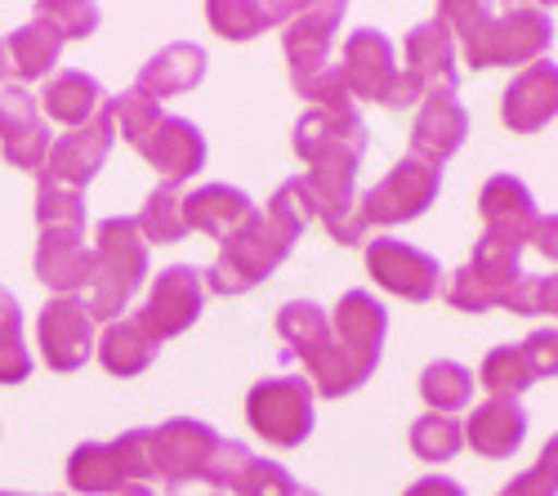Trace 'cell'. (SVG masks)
<instances>
[{
	"label": "cell",
	"instance_id": "obj_1",
	"mask_svg": "<svg viewBox=\"0 0 558 496\" xmlns=\"http://www.w3.org/2000/svg\"><path fill=\"white\" fill-rule=\"evenodd\" d=\"M295 153L308 166L304 184L313 193L317 219L340 246L362 242L366 233L357 229V166L366 153V125L357 108L349 112H327V108H308L295 121Z\"/></svg>",
	"mask_w": 558,
	"mask_h": 496
},
{
	"label": "cell",
	"instance_id": "obj_2",
	"mask_svg": "<svg viewBox=\"0 0 558 496\" xmlns=\"http://www.w3.org/2000/svg\"><path fill=\"white\" fill-rule=\"evenodd\" d=\"M447 23L451 40L470 68H514V63H541L554 40V19L541 5H514V10H492L470 5V0H447L434 14Z\"/></svg>",
	"mask_w": 558,
	"mask_h": 496
},
{
	"label": "cell",
	"instance_id": "obj_3",
	"mask_svg": "<svg viewBox=\"0 0 558 496\" xmlns=\"http://www.w3.org/2000/svg\"><path fill=\"white\" fill-rule=\"evenodd\" d=\"M527 242H514V238H496V233H483L474 255L464 259L456 274L447 278V304L451 309H464V313H487V309H509L519 318H532V291H536V278L519 268V255H523Z\"/></svg>",
	"mask_w": 558,
	"mask_h": 496
},
{
	"label": "cell",
	"instance_id": "obj_4",
	"mask_svg": "<svg viewBox=\"0 0 558 496\" xmlns=\"http://www.w3.org/2000/svg\"><path fill=\"white\" fill-rule=\"evenodd\" d=\"M277 331L291 344V358L304 363V380L313 385V394L322 398H344L357 385L371 380V372L357 363V358L336 340L331 331V313L313 304V300H291L277 309Z\"/></svg>",
	"mask_w": 558,
	"mask_h": 496
},
{
	"label": "cell",
	"instance_id": "obj_5",
	"mask_svg": "<svg viewBox=\"0 0 558 496\" xmlns=\"http://www.w3.org/2000/svg\"><path fill=\"white\" fill-rule=\"evenodd\" d=\"M148 278V242L138 233L134 215H108L95 229V251H89V287L85 309L89 318L117 323L134 291Z\"/></svg>",
	"mask_w": 558,
	"mask_h": 496
},
{
	"label": "cell",
	"instance_id": "obj_6",
	"mask_svg": "<svg viewBox=\"0 0 558 496\" xmlns=\"http://www.w3.org/2000/svg\"><path fill=\"white\" fill-rule=\"evenodd\" d=\"M291 246H295V233H287L277 219L255 210L242 229H232L223 238L215 264L202 274L206 291H215V295H246L251 287L272 278V268L291 255Z\"/></svg>",
	"mask_w": 558,
	"mask_h": 496
},
{
	"label": "cell",
	"instance_id": "obj_7",
	"mask_svg": "<svg viewBox=\"0 0 558 496\" xmlns=\"http://www.w3.org/2000/svg\"><path fill=\"white\" fill-rule=\"evenodd\" d=\"M99 27V10L81 5V0H50V5H36L32 19L5 40L14 76L23 81H50L59 50L68 40H85Z\"/></svg>",
	"mask_w": 558,
	"mask_h": 496
},
{
	"label": "cell",
	"instance_id": "obj_8",
	"mask_svg": "<svg viewBox=\"0 0 558 496\" xmlns=\"http://www.w3.org/2000/svg\"><path fill=\"white\" fill-rule=\"evenodd\" d=\"M157 479L153 430H125L112 443H81L68 457V483L85 496H112L130 483Z\"/></svg>",
	"mask_w": 558,
	"mask_h": 496
},
{
	"label": "cell",
	"instance_id": "obj_9",
	"mask_svg": "<svg viewBox=\"0 0 558 496\" xmlns=\"http://www.w3.org/2000/svg\"><path fill=\"white\" fill-rule=\"evenodd\" d=\"M313 385L304 376H272L251 385L246 421L272 447H300L313 434Z\"/></svg>",
	"mask_w": 558,
	"mask_h": 496
},
{
	"label": "cell",
	"instance_id": "obj_10",
	"mask_svg": "<svg viewBox=\"0 0 558 496\" xmlns=\"http://www.w3.org/2000/svg\"><path fill=\"white\" fill-rule=\"evenodd\" d=\"M438 189H442V174L434 166L415 161V157H402L376 189L357 197V229L366 233L371 223H376V229H393V223H407L415 215H425L434 206Z\"/></svg>",
	"mask_w": 558,
	"mask_h": 496
},
{
	"label": "cell",
	"instance_id": "obj_11",
	"mask_svg": "<svg viewBox=\"0 0 558 496\" xmlns=\"http://www.w3.org/2000/svg\"><path fill=\"white\" fill-rule=\"evenodd\" d=\"M344 23V5H300L282 32V50H287V68H291V85L295 95L308 99L313 85L322 76H331V40L336 27Z\"/></svg>",
	"mask_w": 558,
	"mask_h": 496
},
{
	"label": "cell",
	"instance_id": "obj_12",
	"mask_svg": "<svg viewBox=\"0 0 558 496\" xmlns=\"http://www.w3.org/2000/svg\"><path fill=\"white\" fill-rule=\"evenodd\" d=\"M336 72H340L353 104L362 99V104H380V108L393 104V89H398V76H402V68L393 59V40L376 27H357L344 40Z\"/></svg>",
	"mask_w": 558,
	"mask_h": 496
},
{
	"label": "cell",
	"instance_id": "obj_13",
	"mask_svg": "<svg viewBox=\"0 0 558 496\" xmlns=\"http://www.w3.org/2000/svg\"><path fill=\"white\" fill-rule=\"evenodd\" d=\"M112 140H117V125H112V112L104 104L95 121H85L81 130H68L63 140L50 148V157H45V166L36 174V184H59V189L85 193L89 179L104 170V161L112 153Z\"/></svg>",
	"mask_w": 558,
	"mask_h": 496
},
{
	"label": "cell",
	"instance_id": "obj_14",
	"mask_svg": "<svg viewBox=\"0 0 558 496\" xmlns=\"http://www.w3.org/2000/svg\"><path fill=\"white\" fill-rule=\"evenodd\" d=\"M202 304H206V278H202V268L193 264H170L157 274L144 309L134 313L138 323H144L157 340H174L183 336L197 318H202Z\"/></svg>",
	"mask_w": 558,
	"mask_h": 496
},
{
	"label": "cell",
	"instance_id": "obj_15",
	"mask_svg": "<svg viewBox=\"0 0 558 496\" xmlns=\"http://www.w3.org/2000/svg\"><path fill=\"white\" fill-rule=\"evenodd\" d=\"M366 274L376 278L385 291L411 300V304H425L442 291V264L411 246V242H398V238H371L366 246Z\"/></svg>",
	"mask_w": 558,
	"mask_h": 496
},
{
	"label": "cell",
	"instance_id": "obj_16",
	"mask_svg": "<svg viewBox=\"0 0 558 496\" xmlns=\"http://www.w3.org/2000/svg\"><path fill=\"white\" fill-rule=\"evenodd\" d=\"M36 344L50 372H81L95 353V318H89L85 300L76 295H54L40 309L36 323Z\"/></svg>",
	"mask_w": 558,
	"mask_h": 496
},
{
	"label": "cell",
	"instance_id": "obj_17",
	"mask_svg": "<svg viewBox=\"0 0 558 496\" xmlns=\"http://www.w3.org/2000/svg\"><path fill=\"white\" fill-rule=\"evenodd\" d=\"M219 447V434L206 421L193 416H174L153 430V452H157V479L166 487L183 483H206V465Z\"/></svg>",
	"mask_w": 558,
	"mask_h": 496
},
{
	"label": "cell",
	"instance_id": "obj_18",
	"mask_svg": "<svg viewBox=\"0 0 558 496\" xmlns=\"http://www.w3.org/2000/svg\"><path fill=\"white\" fill-rule=\"evenodd\" d=\"M50 125L40 117V104L32 89L23 85H5L0 89V153L10 166L40 174L45 157H50Z\"/></svg>",
	"mask_w": 558,
	"mask_h": 496
},
{
	"label": "cell",
	"instance_id": "obj_19",
	"mask_svg": "<svg viewBox=\"0 0 558 496\" xmlns=\"http://www.w3.org/2000/svg\"><path fill=\"white\" fill-rule=\"evenodd\" d=\"M134 153L161 174V184L179 189L183 179H193L206 166V134L189 117H166L161 112L157 125L134 144Z\"/></svg>",
	"mask_w": 558,
	"mask_h": 496
},
{
	"label": "cell",
	"instance_id": "obj_20",
	"mask_svg": "<svg viewBox=\"0 0 558 496\" xmlns=\"http://www.w3.org/2000/svg\"><path fill=\"white\" fill-rule=\"evenodd\" d=\"M464 134H470V112L456 99V89H434V95L421 99L411 121V157L425 166H442L447 157L460 153Z\"/></svg>",
	"mask_w": 558,
	"mask_h": 496
},
{
	"label": "cell",
	"instance_id": "obj_21",
	"mask_svg": "<svg viewBox=\"0 0 558 496\" xmlns=\"http://www.w3.org/2000/svg\"><path fill=\"white\" fill-rule=\"evenodd\" d=\"M402 76L421 89V95H434V89H456L460 85V68H456V40L447 32V23L429 19L421 27L407 32V45H402Z\"/></svg>",
	"mask_w": 558,
	"mask_h": 496
},
{
	"label": "cell",
	"instance_id": "obj_22",
	"mask_svg": "<svg viewBox=\"0 0 558 496\" xmlns=\"http://www.w3.org/2000/svg\"><path fill=\"white\" fill-rule=\"evenodd\" d=\"M558 117V63H532L523 68L509 89L500 95V121L514 134H536Z\"/></svg>",
	"mask_w": 558,
	"mask_h": 496
},
{
	"label": "cell",
	"instance_id": "obj_23",
	"mask_svg": "<svg viewBox=\"0 0 558 496\" xmlns=\"http://www.w3.org/2000/svg\"><path fill=\"white\" fill-rule=\"evenodd\" d=\"M478 210H483V233L514 238V242H532L536 223H541L536 197L527 193V184H523V179H514V174H492L483 184Z\"/></svg>",
	"mask_w": 558,
	"mask_h": 496
},
{
	"label": "cell",
	"instance_id": "obj_24",
	"mask_svg": "<svg viewBox=\"0 0 558 496\" xmlns=\"http://www.w3.org/2000/svg\"><path fill=\"white\" fill-rule=\"evenodd\" d=\"M331 331L366 372H376L385 336H389V313H385L380 300H371V291H344V300L336 304Z\"/></svg>",
	"mask_w": 558,
	"mask_h": 496
},
{
	"label": "cell",
	"instance_id": "obj_25",
	"mask_svg": "<svg viewBox=\"0 0 558 496\" xmlns=\"http://www.w3.org/2000/svg\"><path fill=\"white\" fill-rule=\"evenodd\" d=\"M36 278L59 291V295H76L89 287V246H85V229H40L36 242Z\"/></svg>",
	"mask_w": 558,
	"mask_h": 496
},
{
	"label": "cell",
	"instance_id": "obj_26",
	"mask_svg": "<svg viewBox=\"0 0 558 496\" xmlns=\"http://www.w3.org/2000/svg\"><path fill=\"white\" fill-rule=\"evenodd\" d=\"M523 438H527V412H523L519 398H487L470 416V425H464V443L487 461L514 457L523 447Z\"/></svg>",
	"mask_w": 558,
	"mask_h": 496
},
{
	"label": "cell",
	"instance_id": "obj_27",
	"mask_svg": "<svg viewBox=\"0 0 558 496\" xmlns=\"http://www.w3.org/2000/svg\"><path fill=\"white\" fill-rule=\"evenodd\" d=\"M202 76H206V50L193 45V40H174V45H166V50H157L144 63L134 89L138 95H148L153 104H161L170 95H183V89L202 85Z\"/></svg>",
	"mask_w": 558,
	"mask_h": 496
},
{
	"label": "cell",
	"instance_id": "obj_28",
	"mask_svg": "<svg viewBox=\"0 0 558 496\" xmlns=\"http://www.w3.org/2000/svg\"><path fill=\"white\" fill-rule=\"evenodd\" d=\"M255 215V202L232 189V184H202L183 197V219H189V229L197 233H210V238H228L232 229H242V223Z\"/></svg>",
	"mask_w": 558,
	"mask_h": 496
},
{
	"label": "cell",
	"instance_id": "obj_29",
	"mask_svg": "<svg viewBox=\"0 0 558 496\" xmlns=\"http://www.w3.org/2000/svg\"><path fill=\"white\" fill-rule=\"evenodd\" d=\"M157 349H161V340L138 318H117V323L104 327L95 353H99V363H104L108 376L130 380V376H144L157 363Z\"/></svg>",
	"mask_w": 558,
	"mask_h": 496
},
{
	"label": "cell",
	"instance_id": "obj_30",
	"mask_svg": "<svg viewBox=\"0 0 558 496\" xmlns=\"http://www.w3.org/2000/svg\"><path fill=\"white\" fill-rule=\"evenodd\" d=\"M36 104H40V112H50V121H59L68 130H81L85 121L99 117L108 95L89 72H54L50 81H45V95Z\"/></svg>",
	"mask_w": 558,
	"mask_h": 496
},
{
	"label": "cell",
	"instance_id": "obj_31",
	"mask_svg": "<svg viewBox=\"0 0 558 496\" xmlns=\"http://www.w3.org/2000/svg\"><path fill=\"white\" fill-rule=\"evenodd\" d=\"M295 10L300 5H291V0H210L206 19L223 40H251L277 23H291Z\"/></svg>",
	"mask_w": 558,
	"mask_h": 496
},
{
	"label": "cell",
	"instance_id": "obj_32",
	"mask_svg": "<svg viewBox=\"0 0 558 496\" xmlns=\"http://www.w3.org/2000/svg\"><path fill=\"white\" fill-rule=\"evenodd\" d=\"M421 398L429 402V412H438V416H451L460 408H470V398H474V372L451 363V358H438V363H429L421 372Z\"/></svg>",
	"mask_w": 558,
	"mask_h": 496
},
{
	"label": "cell",
	"instance_id": "obj_33",
	"mask_svg": "<svg viewBox=\"0 0 558 496\" xmlns=\"http://www.w3.org/2000/svg\"><path fill=\"white\" fill-rule=\"evenodd\" d=\"M134 223H138V233H144V242H157V246L183 242V238H189V219H183L179 189H170V184L153 189L148 202H144V210L134 215Z\"/></svg>",
	"mask_w": 558,
	"mask_h": 496
},
{
	"label": "cell",
	"instance_id": "obj_34",
	"mask_svg": "<svg viewBox=\"0 0 558 496\" xmlns=\"http://www.w3.org/2000/svg\"><path fill=\"white\" fill-rule=\"evenodd\" d=\"M32 376V349L23 344V309L0 287V385H23Z\"/></svg>",
	"mask_w": 558,
	"mask_h": 496
},
{
	"label": "cell",
	"instance_id": "obj_35",
	"mask_svg": "<svg viewBox=\"0 0 558 496\" xmlns=\"http://www.w3.org/2000/svg\"><path fill=\"white\" fill-rule=\"evenodd\" d=\"M483 385L492 389V398H519L536 376L527 367V358L519 344H496L487 358H483Z\"/></svg>",
	"mask_w": 558,
	"mask_h": 496
},
{
	"label": "cell",
	"instance_id": "obj_36",
	"mask_svg": "<svg viewBox=\"0 0 558 496\" xmlns=\"http://www.w3.org/2000/svg\"><path fill=\"white\" fill-rule=\"evenodd\" d=\"M464 447V425L438 412H425L421 421L411 425V452L421 461H451Z\"/></svg>",
	"mask_w": 558,
	"mask_h": 496
},
{
	"label": "cell",
	"instance_id": "obj_37",
	"mask_svg": "<svg viewBox=\"0 0 558 496\" xmlns=\"http://www.w3.org/2000/svg\"><path fill=\"white\" fill-rule=\"evenodd\" d=\"M36 223L40 229H85V193L36 184Z\"/></svg>",
	"mask_w": 558,
	"mask_h": 496
},
{
	"label": "cell",
	"instance_id": "obj_38",
	"mask_svg": "<svg viewBox=\"0 0 558 496\" xmlns=\"http://www.w3.org/2000/svg\"><path fill=\"white\" fill-rule=\"evenodd\" d=\"M108 112H112V125L121 130V140L134 148L144 134L157 125V117H161V104H153L148 95H138V89L130 85L125 95H117V99H108Z\"/></svg>",
	"mask_w": 558,
	"mask_h": 496
},
{
	"label": "cell",
	"instance_id": "obj_39",
	"mask_svg": "<svg viewBox=\"0 0 558 496\" xmlns=\"http://www.w3.org/2000/svg\"><path fill=\"white\" fill-rule=\"evenodd\" d=\"M228 492L232 496H300V483L287 474V465H277L268 457H251Z\"/></svg>",
	"mask_w": 558,
	"mask_h": 496
},
{
	"label": "cell",
	"instance_id": "obj_40",
	"mask_svg": "<svg viewBox=\"0 0 558 496\" xmlns=\"http://www.w3.org/2000/svg\"><path fill=\"white\" fill-rule=\"evenodd\" d=\"M264 215H268V219H277L287 233H295V238H300V233L308 229V223L317 219V206H313V193H308L304 179H287V184L272 193V202H268V210H264Z\"/></svg>",
	"mask_w": 558,
	"mask_h": 496
},
{
	"label": "cell",
	"instance_id": "obj_41",
	"mask_svg": "<svg viewBox=\"0 0 558 496\" xmlns=\"http://www.w3.org/2000/svg\"><path fill=\"white\" fill-rule=\"evenodd\" d=\"M519 349H523V358H527V367H532L536 380L558 376V327H541V331H532Z\"/></svg>",
	"mask_w": 558,
	"mask_h": 496
},
{
	"label": "cell",
	"instance_id": "obj_42",
	"mask_svg": "<svg viewBox=\"0 0 558 496\" xmlns=\"http://www.w3.org/2000/svg\"><path fill=\"white\" fill-rule=\"evenodd\" d=\"M500 496H558V487H554V483L532 465V470H527V474H519L514 483H505V487H500Z\"/></svg>",
	"mask_w": 558,
	"mask_h": 496
},
{
	"label": "cell",
	"instance_id": "obj_43",
	"mask_svg": "<svg viewBox=\"0 0 558 496\" xmlns=\"http://www.w3.org/2000/svg\"><path fill=\"white\" fill-rule=\"evenodd\" d=\"M532 246H536L545 259H558V215H541L536 233H532Z\"/></svg>",
	"mask_w": 558,
	"mask_h": 496
},
{
	"label": "cell",
	"instance_id": "obj_44",
	"mask_svg": "<svg viewBox=\"0 0 558 496\" xmlns=\"http://www.w3.org/2000/svg\"><path fill=\"white\" fill-rule=\"evenodd\" d=\"M407 496H464V487L456 479H442V474H429L421 483H411Z\"/></svg>",
	"mask_w": 558,
	"mask_h": 496
},
{
	"label": "cell",
	"instance_id": "obj_45",
	"mask_svg": "<svg viewBox=\"0 0 558 496\" xmlns=\"http://www.w3.org/2000/svg\"><path fill=\"white\" fill-rule=\"evenodd\" d=\"M532 309H536V313H554V318H558V274H554V278H536Z\"/></svg>",
	"mask_w": 558,
	"mask_h": 496
},
{
	"label": "cell",
	"instance_id": "obj_46",
	"mask_svg": "<svg viewBox=\"0 0 558 496\" xmlns=\"http://www.w3.org/2000/svg\"><path fill=\"white\" fill-rule=\"evenodd\" d=\"M536 470H541V474H545V479H549V483L558 487V434H554V438L545 443V452H541V461H536Z\"/></svg>",
	"mask_w": 558,
	"mask_h": 496
},
{
	"label": "cell",
	"instance_id": "obj_47",
	"mask_svg": "<svg viewBox=\"0 0 558 496\" xmlns=\"http://www.w3.org/2000/svg\"><path fill=\"white\" fill-rule=\"evenodd\" d=\"M112 496H157L148 483H130V487H121V492H112Z\"/></svg>",
	"mask_w": 558,
	"mask_h": 496
},
{
	"label": "cell",
	"instance_id": "obj_48",
	"mask_svg": "<svg viewBox=\"0 0 558 496\" xmlns=\"http://www.w3.org/2000/svg\"><path fill=\"white\" fill-rule=\"evenodd\" d=\"M14 76V63H10V50H5V40H0V81H10Z\"/></svg>",
	"mask_w": 558,
	"mask_h": 496
},
{
	"label": "cell",
	"instance_id": "obj_49",
	"mask_svg": "<svg viewBox=\"0 0 558 496\" xmlns=\"http://www.w3.org/2000/svg\"><path fill=\"white\" fill-rule=\"evenodd\" d=\"M0 496H27V492H0Z\"/></svg>",
	"mask_w": 558,
	"mask_h": 496
},
{
	"label": "cell",
	"instance_id": "obj_50",
	"mask_svg": "<svg viewBox=\"0 0 558 496\" xmlns=\"http://www.w3.org/2000/svg\"><path fill=\"white\" fill-rule=\"evenodd\" d=\"M300 496H317V492H308V487H300Z\"/></svg>",
	"mask_w": 558,
	"mask_h": 496
}]
</instances>
